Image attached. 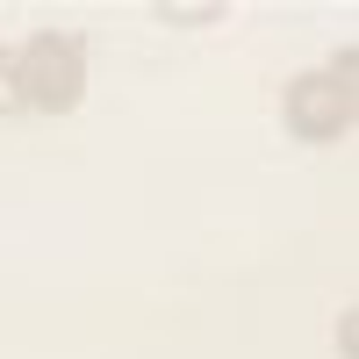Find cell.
I'll return each mask as SVG.
<instances>
[{
    "instance_id": "obj_1",
    "label": "cell",
    "mask_w": 359,
    "mask_h": 359,
    "mask_svg": "<svg viewBox=\"0 0 359 359\" xmlns=\"http://www.w3.org/2000/svg\"><path fill=\"white\" fill-rule=\"evenodd\" d=\"M280 123H287L294 144H352V130H359V50L352 43L331 57V65L287 79Z\"/></svg>"
},
{
    "instance_id": "obj_3",
    "label": "cell",
    "mask_w": 359,
    "mask_h": 359,
    "mask_svg": "<svg viewBox=\"0 0 359 359\" xmlns=\"http://www.w3.org/2000/svg\"><path fill=\"white\" fill-rule=\"evenodd\" d=\"M151 15L172 29H201V22H223V0H151Z\"/></svg>"
},
{
    "instance_id": "obj_4",
    "label": "cell",
    "mask_w": 359,
    "mask_h": 359,
    "mask_svg": "<svg viewBox=\"0 0 359 359\" xmlns=\"http://www.w3.org/2000/svg\"><path fill=\"white\" fill-rule=\"evenodd\" d=\"M0 115H22V86H15V50H0Z\"/></svg>"
},
{
    "instance_id": "obj_2",
    "label": "cell",
    "mask_w": 359,
    "mask_h": 359,
    "mask_svg": "<svg viewBox=\"0 0 359 359\" xmlns=\"http://www.w3.org/2000/svg\"><path fill=\"white\" fill-rule=\"evenodd\" d=\"M15 86L22 115H72L86 101V36L72 29H36L15 43Z\"/></svg>"
}]
</instances>
